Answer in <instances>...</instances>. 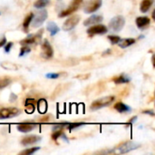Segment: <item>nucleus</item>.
Returning <instances> with one entry per match:
<instances>
[{
    "label": "nucleus",
    "instance_id": "f3484780",
    "mask_svg": "<svg viewBox=\"0 0 155 155\" xmlns=\"http://www.w3.org/2000/svg\"><path fill=\"white\" fill-rule=\"evenodd\" d=\"M153 3H154V0H143L140 5L141 12H143V13L148 12L149 9L151 8V6L153 5Z\"/></svg>",
    "mask_w": 155,
    "mask_h": 155
},
{
    "label": "nucleus",
    "instance_id": "0eeeda50",
    "mask_svg": "<svg viewBox=\"0 0 155 155\" xmlns=\"http://www.w3.org/2000/svg\"><path fill=\"white\" fill-rule=\"evenodd\" d=\"M82 3H83V0H72L71 5L65 10H63L59 14V17H64V16H67V15L73 14L79 8V6L81 5Z\"/></svg>",
    "mask_w": 155,
    "mask_h": 155
},
{
    "label": "nucleus",
    "instance_id": "ddd939ff",
    "mask_svg": "<svg viewBox=\"0 0 155 155\" xmlns=\"http://www.w3.org/2000/svg\"><path fill=\"white\" fill-rule=\"evenodd\" d=\"M36 127L35 124H31V123H25V124H20L16 126L17 130L21 133H29L32 130H34Z\"/></svg>",
    "mask_w": 155,
    "mask_h": 155
},
{
    "label": "nucleus",
    "instance_id": "4be33fe9",
    "mask_svg": "<svg viewBox=\"0 0 155 155\" xmlns=\"http://www.w3.org/2000/svg\"><path fill=\"white\" fill-rule=\"evenodd\" d=\"M38 111L42 114L46 113V111H47V103H46V101L45 99H41L38 102Z\"/></svg>",
    "mask_w": 155,
    "mask_h": 155
},
{
    "label": "nucleus",
    "instance_id": "473e14b6",
    "mask_svg": "<svg viewBox=\"0 0 155 155\" xmlns=\"http://www.w3.org/2000/svg\"><path fill=\"white\" fill-rule=\"evenodd\" d=\"M12 46H13V43H12V42H9V43L5 44V45H4V47H5V53H9L10 50H11V48H12Z\"/></svg>",
    "mask_w": 155,
    "mask_h": 155
},
{
    "label": "nucleus",
    "instance_id": "72a5a7b5",
    "mask_svg": "<svg viewBox=\"0 0 155 155\" xmlns=\"http://www.w3.org/2000/svg\"><path fill=\"white\" fill-rule=\"evenodd\" d=\"M6 44V38L4 36L1 40H0V47H2V46H4Z\"/></svg>",
    "mask_w": 155,
    "mask_h": 155
},
{
    "label": "nucleus",
    "instance_id": "412c9836",
    "mask_svg": "<svg viewBox=\"0 0 155 155\" xmlns=\"http://www.w3.org/2000/svg\"><path fill=\"white\" fill-rule=\"evenodd\" d=\"M33 16H34V13H29L25 17V20L23 22V27H24V30L25 32L27 33L28 31V27L29 25H31V21L33 19Z\"/></svg>",
    "mask_w": 155,
    "mask_h": 155
},
{
    "label": "nucleus",
    "instance_id": "c85d7f7f",
    "mask_svg": "<svg viewBox=\"0 0 155 155\" xmlns=\"http://www.w3.org/2000/svg\"><path fill=\"white\" fill-rule=\"evenodd\" d=\"M11 83V80L8 78H3L0 80V89H3L5 87H6L7 85H9Z\"/></svg>",
    "mask_w": 155,
    "mask_h": 155
},
{
    "label": "nucleus",
    "instance_id": "6e6552de",
    "mask_svg": "<svg viewBox=\"0 0 155 155\" xmlns=\"http://www.w3.org/2000/svg\"><path fill=\"white\" fill-rule=\"evenodd\" d=\"M103 0H89L84 6V10L86 14H91L97 11L102 6Z\"/></svg>",
    "mask_w": 155,
    "mask_h": 155
},
{
    "label": "nucleus",
    "instance_id": "6ab92c4d",
    "mask_svg": "<svg viewBox=\"0 0 155 155\" xmlns=\"http://www.w3.org/2000/svg\"><path fill=\"white\" fill-rule=\"evenodd\" d=\"M46 29L48 30V32L50 33L51 35H56L60 31V28L54 22H49L47 24V25H46Z\"/></svg>",
    "mask_w": 155,
    "mask_h": 155
},
{
    "label": "nucleus",
    "instance_id": "20e7f679",
    "mask_svg": "<svg viewBox=\"0 0 155 155\" xmlns=\"http://www.w3.org/2000/svg\"><path fill=\"white\" fill-rule=\"evenodd\" d=\"M125 24V19L122 15H118L114 17L110 22H109V28L114 31V32H120Z\"/></svg>",
    "mask_w": 155,
    "mask_h": 155
},
{
    "label": "nucleus",
    "instance_id": "c756f323",
    "mask_svg": "<svg viewBox=\"0 0 155 155\" xmlns=\"http://www.w3.org/2000/svg\"><path fill=\"white\" fill-rule=\"evenodd\" d=\"M107 38L109 39V41H110L113 45L118 44V42L121 40V38H120L119 36H117V35H109Z\"/></svg>",
    "mask_w": 155,
    "mask_h": 155
},
{
    "label": "nucleus",
    "instance_id": "a211bd4d",
    "mask_svg": "<svg viewBox=\"0 0 155 155\" xmlns=\"http://www.w3.org/2000/svg\"><path fill=\"white\" fill-rule=\"evenodd\" d=\"M114 109L117 111V112H119V113H129V112H131V108L128 106V105H126V104H124V103H122V102H119V103H117V104H114Z\"/></svg>",
    "mask_w": 155,
    "mask_h": 155
},
{
    "label": "nucleus",
    "instance_id": "f8f14e48",
    "mask_svg": "<svg viewBox=\"0 0 155 155\" xmlns=\"http://www.w3.org/2000/svg\"><path fill=\"white\" fill-rule=\"evenodd\" d=\"M41 141V137L37 136V135H28L26 137H25L22 141L21 143L24 146H27V145H32L34 143H36L38 142Z\"/></svg>",
    "mask_w": 155,
    "mask_h": 155
},
{
    "label": "nucleus",
    "instance_id": "bb28decb",
    "mask_svg": "<svg viewBox=\"0 0 155 155\" xmlns=\"http://www.w3.org/2000/svg\"><path fill=\"white\" fill-rule=\"evenodd\" d=\"M65 73H49L45 74V77L48 79H57L59 77L62 76V74H64Z\"/></svg>",
    "mask_w": 155,
    "mask_h": 155
},
{
    "label": "nucleus",
    "instance_id": "2f4dec72",
    "mask_svg": "<svg viewBox=\"0 0 155 155\" xmlns=\"http://www.w3.org/2000/svg\"><path fill=\"white\" fill-rule=\"evenodd\" d=\"M64 134L62 132V131H57V132H55V133H54L53 134H52V138L54 140V141H56L60 136H63Z\"/></svg>",
    "mask_w": 155,
    "mask_h": 155
},
{
    "label": "nucleus",
    "instance_id": "c9c22d12",
    "mask_svg": "<svg viewBox=\"0 0 155 155\" xmlns=\"http://www.w3.org/2000/svg\"><path fill=\"white\" fill-rule=\"evenodd\" d=\"M136 119H137V116H134V117H133V118L129 121V123H130V124H133V123H134V122L136 121Z\"/></svg>",
    "mask_w": 155,
    "mask_h": 155
},
{
    "label": "nucleus",
    "instance_id": "aec40b11",
    "mask_svg": "<svg viewBox=\"0 0 155 155\" xmlns=\"http://www.w3.org/2000/svg\"><path fill=\"white\" fill-rule=\"evenodd\" d=\"M135 43V39L134 38H125V39H121L118 42V45L121 48H126L129 47L130 45H134Z\"/></svg>",
    "mask_w": 155,
    "mask_h": 155
},
{
    "label": "nucleus",
    "instance_id": "393cba45",
    "mask_svg": "<svg viewBox=\"0 0 155 155\" xmlns=\"http://www.w3.org/2000/svg\"><path fill=\"white\" fill-rule=\"evenodd\" d=\"M35 100L34 99H27L26 100V102H25V106H26V108L27 107H29L30 109L27 111V113L28 114H31V113H33L34 112V110H35Z\"/></svg>",
    "mask_w": 155,
    "mask_h": 155
},
{
    "label": "nucleus",
    "instance_id": "9d476101",
    "mask_svg": "<svg viewBox=\"0 0 155 155\" xmlns=\"http://www.w3.org/2000/svg\"><path fill=\"white\" fill-rule=\"evenodd\" d=\"M54 55V50L47 40H45L41 47V56L45 59H50Z\"/></svg>",
    "mask_w": 155,
    "mask_h": 155
},
{
    "label": "nucleus",
    "instance_id": "f704fd0d",
    "mask_svg": "<svg viewBox=\"0 0 155 155\" xmlns=\"http://www.w3.org/2000/svg\"><path fill=\"white\" fill-rule=\"evenodd\" d=\"M143 114H151L152 116L154 115V112H153V110H146V111H143Z\"/></svg>",
    "mask_w": 155,
    "mask_h": 155
},
{
    "label": "nucleus",
    "instance_id": "b1692460",
    "mask_svg": "<svg viewBox=\"0 0 155 155\" xmlns=\"http://www.w3.org/2000/svg\"><path fill=\"white\" fill-rule=\"evenodd\" d=\"M49 3H50V0H37L34 4V6L38 8V9H40V8H44L46 5H48Z\"/></svg>",
    "mask_w": 155,
    "mask_h": 155
},
{
    "label": "nucleus",
    "instance_id": "9b49d317",
    "mask_svg": "<svg viewBox=\"0 0 155 155\" xmlns=\"http://www.w3.org/2000/svg\"><path fill=\"white\" fill-rule=\"evenodd\" d=\"M108 28L104 25H94L87 29V34L89 35H104L106 34Z\"/></svg>",
    "mask_w": 155,
    "mask_h": 155
},
{
    "label": "nucleus",
    "instance_id": "423d86ee",
    "mask_svg": "<svg viewBox=\"0 0 155 155\" xmlns=\"http://www.w3.org/2000/svg\"><path fill=\"white\" fill-rule=\"evenodd\" d=\"M20 114V110L15 107H7L0 109V120L3 119H9L15 117Z\"/></svg>",
    "mask_w": 155,
    "mask_h": 155
},
{
    "label": "nucleus",
    "instance_id": "a878e982",
    "mask_svg": "<svg viewBox=\"0 0 155 155\" xmlns=\"http://www.w3.org/2000/svg\"><path fill=\"white\" fill-rule=\"evenodd\" d=\"M40 149V147H34V148H30V149H26L23 152H21L19 154L20 155H30L33 154L34 153L37 152L38 150Z\"/></svg>",
    "mask_w": 155,
    "mask_h": 155
},
{
    "label": "nucleus",
    "instance_id": "7c9ffc66",
    "mask_svg": "<svg viewBox=\"0 0 155 155\" xmlns=\"http://www.w3.org/2000/svg\"><path fill=\"white\" fill-rule=\"evenodd\" d=\"M83 124H84V123H76V124H67V128L69 129V130H71V129H74V128H77V127H79V126H81V125H83Z\"/></svg>",
    "mask_w": 155,
    "mask_h": 155
},
{
    "label": "nucleus",
    "instance_id": "1a4fd4ad",
    "mask_svg": "<svg viewBox=\"0 0 155 155\" xmlns=\"http://www.w3.org/2000/svg\"><path fill=\"white\" fill-rule=\"evenodd\" d=\"M79 21H80V16L79 15H75L70 16L64 23V25H63V30L64 31H71V30H73L78 25Z\"/></svg>",
    "mask_w": 155,
    "mask_h": 155
},
{
    "label": "nucleus",
    "instance_id": "4468645a",
    "mask_svg": "<svg viewBox=\"0 0 155 155\" xmlns=\"http://www.w3.org/2000/svg\"><path fill=\"white\" fill-rule=\"evenodd\" d=\"M150 22H151V20H150V18L148 16H139L135 20L136 25L140 29L147 27L150 25Z\"/></svg>",
    "mask_w": 155,
    "mask_h": 155
},
{
    "label": "nucleus",
    "instance_id": "dca6fc26",
    "mask_svg": "<svg viewBox=\"0 0 155 155\" xmlns=\"http://www.w3.org/2000/svg\"><path fill=\"white\" fill-rule=\"evenodd\" d=\"M113 81H114V83H115L116 84H127V83H129V82L131 81V78H130L127 74H120V75L114 77V78L113 79Z\"/></svg>",
    "mask_w": 155,
    "mask_h": 155
},
{
    "label": "nucleus",
    "instance_id": "f03ea898",
    "mask_svg": "<svg viewBox=\"0 0 155 155\" xmlns=\"http://www.w3.org/2000/svg\"><path fill=\"white\" fill-rule=\"evenodd\" d=\"M114 99H115L114 96H105V97H102L100 99H97L92 103L91 109L92 110H98V109H101L103 107L108 106L109 104H111L114 101Z\"/></svg>",
    "mask_w": 155,
    "mask_h": 155
},
{
    "label": "nucleus",
    "instance_id": "2eb2a0df",
    "mask_svg": "<svg viewBox=\"0 0 155 155\" xmlns=\"http://www.w3.org/2000/svg\"><path fill=\"white\" fill-rule=\"evenodd\" d=\"M103 21V17L101 15H94L92 16H90L89 18H87L84 22V25L85 26H88V25H95V24H98V23H101Z\"/></svg>",
    "mask_w": 155,
    "mask_h": 155
},
{
    "label": "nucleus",
    "instance_id": "5701e85b",
    "mask_svg": "<svg viewBox=\"0 0 155 155\" xmlns=\"http://www.w3.org/2000/svg\"><path fill=\"white\" fill-rule=\"evenodd\" d=\"M1 66L6 70H17V65L13 64V63H10V62H3L1 63Z\"/></svg>",
    "mask_w": 155,
    "mask_h": 155
},
{
    "label": "nucleus",
    "instance_id": "7ed1b4c3",
    "mask_svg": "<svg viewBox=\"0 0 155 155\" xmlns=\"http://www.w3.org/2000/svg\"><path fill=\"white\" fill-rule=\"evenodd\" d=\"M138 147H140V144L135 143V142H125L122 144H120L117 148H115L114 153H129L133 150L137 149Z\"/></svg>",
    "mask_w": 155,
    "mask_h": 155
},
{
    "label": "nucleus",
    "instance_id": "f257e3e1",
    "mask_svg": "<svg viewBox=\"0 0 155 155\" xmlns=\"http://www.w3.org/2000/svg\"><path fill=\"white\" fill-rule=\"evenodd\" d=\"M47 11L45 9H41V10H37L35 14H34V16H33V19L31 21L32 23V26L36 28V27H39L41 26L44 22L46 20L47 18Z\"/></svg>",
    "mask_w": 155,
    "mask_h": 155
},
{
    "label": "nucleus",
    "instance_id": "cd10ccee",
    "mask_svg": "<svg viewBox=\"0 0 155 155\" xmlns=\"http://www.w3.org/2000/svg\"><path fill=\"white\" fill-rule=\"evenodd\" d=\"M30 51H31V48H30V46H27V45H23V46L21 47V49H20V54H19V56H23V55H25V54H26L30 53Z\"/></svg>",
    "mask_w": 155,
    "mask_h": 155
},
{
    "label": "nucleus",
    "instance_id": "39448f33",
    "mask_svg": "<svg viewBox=\"0 0 155 155\" xmlns=\"http://www.w3.org/2000/svg\"><path fill=\"white\" fill-rule=\"evenodd\" d=\"M42 35H43V30H40V32H38L35 35H30L26 38L20 41V44L22 45H27V46L35 45L41 40Z\"/></svg>",
    "mask_w": 155,
    "mask_h": 155
}]
</instances>
